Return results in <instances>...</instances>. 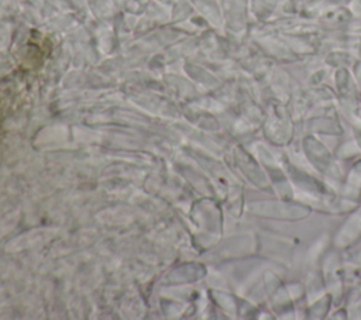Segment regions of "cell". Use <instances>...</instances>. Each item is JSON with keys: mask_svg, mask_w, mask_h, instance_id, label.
Segmentation results:
<instances>
[{"mask_svg": "<svg viewBox=\"0 0 361 320\" xmlns=\"http://www.w3.org/2000/svg\"><path fill=\"white\" fill-rule=\"evenodd\" d=\"M333 306L334 304H333L331 296L329 293H324L320 297H317L306 304V319L324 320L329 317Z\"/></svg>", "mask_w": 361, "mask_h": 320, "instance_id": "14", "label": "cell"}, {"mask_svg": "<svg viewBox=\"0 0 361 320\" xmlns=\"http://www.w3.org/2000/svg\"><path fill=\"white\" fill-rule=\"evenodd\" d=\"M320 269L323 273L326 292L331 296L333 304H343L344 293H345V282H344V259L340 250L333 245L324 254L320 261Z\"/></svg>", "mask_w": 361, "mask_h": 320, "instance_id": "8", "label": "cell"}, {"mask_svg": "<svg viewBox=\"0 0 361 320\" xmlns=\"http://www.w3.org/2000/svg\"><path fill=\"white\" fill-rule=\"evenodd\" d=\"M348 125H350L353 138L355 140V142L358 144V147L361 149V120H357V118L348 120Z\"/></svg>", "mask_w": 361, "mask_h": 320, "instance_id": "19", "label": "cell"}, {"mask_svg": "<svg viewBox=\"0 0 361 320\" xmlns=\"http://www.w3.org/2000/svg\"><path fill=\"white\" fill-rule=\"evenodd\" d=\"M285 283H286V288H288L289 295H290L292 300L295 302V304L306 300L303 279H290V281H285Z\"/></svg>", "mask_w": 361, "mask_h": 320, "instance_id": "17", "label": "cell"}, {"mask_svg": "<svg viewBox=\"0 0 361 320\" xmlns=\"http://www.w3.org/2000/svg\"><path fill=\"white\" fill-rule=\"evenodd\" d=\"M300 134H314L323 138H340L344 134V124L333 104L313 106L299 125Z\"/></svg>", "mask_w": 361, "mask_h": 320, "instance_id": "7", "label": "cell"}, {"mask_svg": "<svg viewBox=\"0 0 361 320\" xmlns=\"http://www.w3.org/2000/svg\"><path fill=\"white\" fill-rule=\"evenodd\" d=\"M337 193L353 202H361V156L353 161L347 172H344V179Z\"/></svg>", "mask_w": 361, "mask_h": 320, "instance_id": "11", "label": "cell"}, {"mask_svg": "<svg viewBox=\"0 0 361 320\" xmlns=\"http://www.w3.org/2000/svg\"><path fill=\"white\" fill-rule=\"evenodd\" d=\"M262 290L268 307L279 320L295 319V302L286 288L285 279L272 268L262 272Z\"/></svg>", "mask_w": 361, "mask_h": 320, "instance_id": "6", "label": "cell"}, {"mask_svg": "<svg viewBox=\"0 0 361 320\" xmlns=\"http://www.w3.org/2000/svg\"><path fill=\"white\" fill-rule=\"evenodd\" d=\"M247 211L258 219L271 220V221H285V223H298L309 219L313 210L296 200V199H283L275 196V199H262L252 200L245 206Z\"/></svg>", "mask_w": 361, "mask_h": 320, "instance_id": "3", "label": "cell"}, {"mask_svg": "<svg viewBox=\"0 0 361 320\" xmlns=\"http://www.w3.org/2000/svg\"><path fill=\"white\" fill-rule=\"evenodd\" d=\"M341 254H343L344 262L361 268V240L354 245L348 247L347 250L341 251Z\"/></svg>", "mask_w": 361, "mask_h": 320, "instance_id": "18", "label": "cell"}, {"mask_svg": "<svg viewBox=\"0 0 361 320\" xmlns=\"http://www.w3.org/2000/svg\"><path fill=\"white\" fill-rule=\"evenodd\" d=\"M235 159L244 179L257 190L272 193V185L257 156L243 147H237Z\"/></svg>", "mask_w": 361, "mask_h": 320, "instance_id": "9", "label": "cell"}, {"mask_svg": "<svg viewBox=\"0 0 361 320\" xmlns=\"http://www.w3.org/2000/svg\"><path fill=\"white\" fill-rule=\"evenodd\" d=\"M361 240V202L347 214L331 238V245L340 251L347 250Z\"/></svg>", "mask_w": 361, "mask_h": 320, "instance_id": "10", "label": "cell"}, {"mask_svg": "<svg viewBox=\"0 0 361 320\" xmlns=\"http://www.w3.org/2000/svg\"><path fill=\"white\" fill-rule=\"evenodd\" d=\"M331 238L333 235H330L329 233L323 231L307 248L306 255H305V264L309 268H314L320 265L322 258L324 257V254L329 251V248L331 247Z\"/></svg>", "mask_w": 361, "mask_h": 320, "instance_id": "13", "label": "cell"}, {"mask_svg": "<svg viewBox=\"0 0 361 320\" xmlns=\"http://www.w3.org/2000/svg\"><path fill=\"white\" fill-rule=\"evenodd\" d=\"M251 152L257 156L272 185V193L278 197L293 199V186L285 172L281 148L269 145L265 140L254 142Z\"/></svg>", "mask_w": 361, "mask_h": 320, "instance_id": "5", "label": "cell"}, {"mask_svg": "<svg viewBox=\"0 0 361 320\" xmlns=\"http://www.w3.org/2000/svg\"><path fill=\"white\" fill-rule=\"evenodd\" d=\"M303 282H305V296H306L307 303L320 297L322 295L327 293L320 266L307 268Z\"/></svg>", "mask_w": 361, "mask_h": 320, "instance_id": "12", "label": "cell"}, {"mask_svg": "<svg viewBox=\"0 0 361 320\" xmlns=\"http://www.w3.org/2000/svg\"><path fill=\"white\" fill-rule=\"evenodd\" d=\"M281 156L285 172L293 186V199L337 193V190L329 182L320 178L310 166L292 161L283 148H281Z\"/></svg>", "mask_w": 361, "mask_h": 320, "instance_id": "4", "label": "cell"}, {"mask_svg": "<svg viewBox=\"0 0 361 320\" xmlns=\"http://www.w3.org/2000/svg\"><path fill=\"white\" fill-rule=\"evenodd\" d=\"M333 152L340 164H347V162L351 164L353 161H355L357 158L361 156V149L351 134H350V137L338 141V144L336 145Z\"/></svg>", "mask_w": 361, "mask_h": 320, "instance_id": "15", "label": "cell"}, {"mask_svg": "<svg viewBox=\"0 0 361 320\" xmlns=\"http://www.w3.org/2000/svg\"><path fill=\"white\" fill-rule=\"evenodd\" d=\"M354 73H355V78L360 83V89H361V62H357L355 66H354Z\"/></svg>", "mask_w": 361, "mask_h": 320, "instance_id": "21", "label": "cell"}, {"mask_svg": "<svg viewBox=\"0 0 361 320\" xmlns=\"http://www.w3.org/2000/svg\"><path fill=\"white\" fill-rule=\"evenodd\" d=\"M343 306L347 312V317L351 320L361 319V286H347Z\"/></svg>", "mask_w": 361, "mask_h": 320, "instance_id": "16", "label": "cell"}, {"mask_svg": "<svg viewBox=\"0 0 361 320\" xmlns=\"http://www.w3.org/2000/svg\"><path fill=\"white\" fill-rule=\"evenodd\" d=\"M327 319H330V320H337V319L348 320L347 312H345V309H344L343 304H340V306H333V309H331V312H330V314H329Z\"/></svg>", "mask_w": 361, "mask_h": 320, "instance_id": "20", "label": "cell"}, {"mask_svg": "<svg viewBox=\"0 0 361 320\" xmlns=\"http://www.w3.org/2000/svg\"><path fill=\"white\" fill-rule=\"evenodd\" d=\"M261 133L262 140L275 148H286L296 140L298 124L292 118L285 103L271 100L265 106V117Z\"/></svg>", "mask_w": 361, "mask_h": 320, "instance_id": "2", "label": "cell"}, {"mask_svg": "<svg viewBox=\"0 0 361 320\" xmlns=\"http://www.w3.org/2000/svg\"><path fill=\"white\" fill-rule=\"evenodd\" d=\"M299 148L307 165L320 178L338 190L344 179V171L333 149H330L329 145L314 134H300Z\"/></svg>", "mask_w": 361, "mask_h": 320, "instance_id": "1", "label": "cell"}]
</instances>
